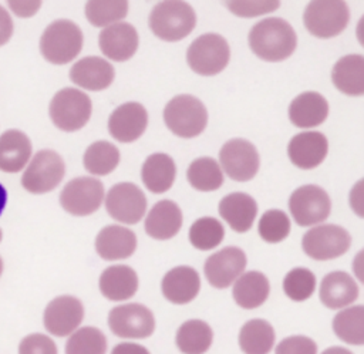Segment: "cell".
I'll return each instance as SVG.
<instances>
[{
	"label": "cell",
	"instance_id": "836d02e7",
	"mask_svg": "<svg viewBox=\"0 0 364 354\" xmlns=\"http://www.w3.org/2000/svg\"><path fill=\"white\" fill-rule=\"evenodd\" d=\"M186 179L193 189L200 192H212L222 186L223 172L216 159L210 156H200L189 163Z\"/></svg>",
	"mask_w": 364,
	"mask_h": 354
},
{
	"label": "cell",
	"instance_id": "8992f818",
	"mask_svg": "<svg viewBox=\"0 0 364 354\" xmlns=\"http://www.w3.org/2000/svg\"><path fill=\"white\" fill-rule=\"evenodd\" d=\"M230 60V47L225 37L216 33H206L195 38L186 50L189 68L203 77L222 73Z\"/></svg>",
	"mask_w": 364,
	"mask_h": 354
},
{
	"label": "cell",
	"instance_id": "cb8c5ba5",
	"mask_svg": "<svg viewBox=\"0 0 364 354\" xmlns=\"http://www.w3.org/2000/svg\"><path fill=\"white\" fill-rule=\"evenodd\" d=\"M218 210L232 230L245 233L253 226L257 215V203L247 193L233 192L222 198Z\"/></svg>",
	"mask_w": 364,
	"mask_h": 354
},
{
	"label": "cell",
	"instance_id": "44dd1931",
	"mask_svg": "<svg viewBox=\"0 0 364 354\" xmlns=\"http://www.w3.org/2000/svg\"><path fill=\"white\" fill-rule=\"evenodd\" d=\"M182 210L171 199L156 202L145 218V232L156 240H168L178 235L182 227Z\"/></svg>",
	"mask_w": 364,
	"mask_h": 354
},
{
	"label": "cell",
	"instance_id": "9c48e42d",
	"mask_svg": "<svg viewBox=\"0 0 364 354\" xmlns=\"http://www.w3.org/2000/svg\"><path fill=\"white\" fill-rule=\"evenodd\" d=\"M351 245L350 233L338 225H317L301 239L303 252L314 260H331L344 254Z\"/></svg>",
	"mask_w": 364,
	"mask_h": 354
},
{
	"label": "cell",
	"instance_id": "ab89813d",
	"mask_svg": "<svg viewBox=\"0 0 364 354\" xmlns=\"http://www.w3.org/2000/svg\"><path fill=\"white\" fill-rule=\"evenodd\" d=\"M283 290L290 300L304 301L316 290V276L306 267H294L284 276Z\"/></svg>",
	"mask_w": 364,
	"mask_h": 354
},
{
	"label": "cell",
	"instance_id": "d6986e66",
	"mask_svg": "<svg viewBox=\"0 0 364 354\" xmlns=\"http://www.w3.org/2000/svg\"><path fill=\"white\" fill-rule=\"evenodd\" d=\"M328 141L323 132L304 131L296 134L287 145L290 162L300 169H313L327 156Z\"/></svg>",
	"mask_w": 364,
	"mask_h": 354
},
{
	"label": "cell",
	"instance_id": "5bb4252c",
	"mask_svg": "<svg viewBox=\"0 0 364 354\" xmlns=\"http://www.w3.org/2000/svg\"><path fill=\"white\" fill-rule=\"evenodd\" d=\"M109 330L121 338H146L155 330L152 311L139 303L121 304L108 314Z\"/></svg>",
	"mask_w": 364,
	"mask_h": 354
},
{
	"label": "cell",
	"instance_id": "8d00e7d4",
	"mask_svg": "<svg viewBox=\"0 0 364 354\" xmlns=\"http://www.w3.org/2000/svg\"><path fill=\"white\" fill-rule=\"evenodd\" d=\"M128 14V1H101L92 0L85 3V17L94 27H108L119 23Z\"/></svg>",
	"mask_w": 364,
	"mask_h": 354
},
{
	"label": "cell",
	"instance_id": "d4e9b609",
	"mask_svg": "<svg viewBox=\"0 0 364 354\" xmlns=\"http://www.w3.org/2000/svg\"><path fill=\"white\" fill-rule=\"evenodd\" d=\"M318 296L327 309L338 310L357 300L358 286L348 273L336 270L323 277Z\"/></svg>",
	"mask_w": 364,
	"mask_h": 354
},
{
	"label": "cell",
	"instance_id": "1f68e13d",
	"mask_svg": "<svg viewBox=\"0 0 364 354\" xmlns=\"http://www.w3.org/2000/svg\"><path fill=\"white\" fill-rule=\"evenodd\" d=\"M273 326L262 318L246 321L239 331V347L245 354H267L274 344Z\"/></svg>",
	"mask_w": 364,
	"mask_h": 354
},
{
	"label": "cell",
	"instance_id": "7a4b0ae2",
	"mask_svg": "<svg viewBox=\"0 0 364 354\" xmlns=\"http://www.w3.org/2000/svg\"><path fill=\"white\" fill-rule=\"evenodd\" d=\"M148 24L158 38L175 43L193 31L196 26V14L186 1H159L151 10Z\"/></svg>",
	"mask_w": 364,
	"mask_h": 354
},
{
	"label": "cell",
	"instance_id": "d590c367",
	"mask_svg": "<svg viewBox=\"0 0 364 354\" xmlns=\"http://www.w3.org/2000/svg\"><path fill=\"white\" fill-rule=\"evenodd\" d=\"M333 330L347 344H364V307L358 304L338 311L333 318Z\"/></svg>",
	"mask_w": 364,
	"mask_h": 354
},
{
	"label": "cell",
	"instance_id": "f1b7e54d",
	"mask_svg": "<svg viewBox=\"0 0 364 354\" xmlns=\"http://www.w3.org/2000/svg\"><path fill=\"white\" fill-rule=\"evenodd\" d=\"M333 85L343 94L360 97L364 94V57L347 54L337 60L331 70Z\"/></svg>",
	"mask_w": 364,
	"mask_h": 354
},
{
	"label": "cell",
	"instance_id": "d6a6232c",
	"mask_svg": "<svg viewBox=\"0 0 364 354\" xmlns=\"http://www.w3.org/2000/svg\"><path fill=\"white\" fill-rule=\"evenodd\" d=\"M213 340L210 326L202 320H188L176 331L175 343L183 354H203L209 350Z\"/></svg>",
	"mask_w": 364,
	"mask_h": 354
},
{
	"label": "cell",
	"instance_id": "5b68a950",
	"mask_svg": "<svg viewBox=\"0 0 364 354\" xmlns=\"http://www.w3.org/2000/svg\"><path fill=\"white\" fill-rule=\"evenodd\" d=\"M92 104L90 97L78 88L65 87L54 94L48 105L51 122L64 132L81 129L90 119Z\"/></svg>",
	"mask_w": 364,
	"mask_h": 354
},
{
	"label": "cell",
	"instance_id": "f907efd6",
	"mask_svg": "<svg viewBox=\"0 0 364 354\" xmlns=\"http://www.w3.org/2000/svg\"><path fill=\"white\" fill-rule=\"evenodd\" d=\"M6 202H7V192H6V188L0 183V215L6 208Z\"/></svg>",
	"mask_w": 364,
	"mask_h": 354
},
{
	"label": "cell",
	"instance_id": "e575fe53",
	"mask_svg": "<svg viewBox=\"0 0 364 354\" xmlns=\"http://www.w3.org/2000/svg\"><path fill=\"white\" fill-rule=\"evenodd\" d=\"M119 163L118 148L108 141H95L84 152L82 165L87 172L97 176L111 173Z\"/></svg>",
	"mask_w": 364,
	"mask_h": 354
},
{
	"label": "cell",
	"instance_id": "7dc6e473",
	"mask_svg": "<svg viewBox=\"0 0 364 354\" xmlns=\"http://www.w3.org/2000/svg\"><path fill=\"white\" fill-rule=\"evenodd\" d=\"M364 195H363V179H360L350 192V206L351 209L360 216H364V210H363V205H364Z\"/></svg>",
	"mask_w": 364,
	"mask_h": 354
},
{
	"label": "cell",
	"instance_id": "ee69618b",
	"mask_svg": "<svg viewBox=\"0 0 364 354\" xmlns=\"http://www.w3.org/2000/svg\"><path fill=\"white\" fill-rule=\"evenodd\" d=\"M316 343L306 336H290L283 338L277 347L276 354H316Z\"/></svg>",
	"mask_w": 364,
	"mask_h": 354
},
{
	"label": "cell",
	"instance_id": "603a6c76",
	"mask_svg": "<svg viewBox=\"0 0 364 354\" xmlns=\"http://www.w3.org/2000/svg\"><path fill=\"white\" fill-rule=\"evenodd\" d=\"M200 279L191 266H176L165 273L161 290L164 297L173 304L191 303L199 293Z\"/></svg>",
	"mask_w": 364,
	"mask_h": 354
},
{
	"label": "cell",
	"instance_id": "3957f363",
	"mask_svg": "<svg viewBox=\"0 0 364 354\" xmlns=\"http://www.w3.org/2000/svg\"><path fill=\"white\" fill-rule=\"evenodd\" d=\"M82 41V31L74 21L67 18L54 20L40 37V53L48 63L64 65L80 54Z\"/></svg>",
	"mask_w": 364,
	"mask_h": 354
},
{
	"label": "cell",
	"instance_id": "60d3db41",
	"mask_svg": "<svg viewBox=\"0 0 364 354\" xmlns=\"http://www.w3.org/2000/svg\"><path fill=\"white\" fill-rule=\"evenodd\" d=\"M259 236L267 243H279L290 233V219L280 209L266 210L257 225Z\"/></svg>",
	"mask_w": 364,
	"mask_h": 354
},
{
	"label": "cell",
	"instance_id": "6da1fadb",
	"mask_svg": "<svg viewBox=\"0 0 364 354\" xmlns=\"http://www.w3.org/2000/svg\"><path fill=\"white\" fill-rule=\"evenodd\" d=\"M253 54L263 61L277 63L289 58L297 45L293 27L280 17H267L257 21L247 34Z\"/></svg>",
	"mask_w": 364,
	"mask_h": 354
},
{
	"label": "cell",
	"instance_id": "b9f144b4",
	"mask_svg": "<svg viewBox=\"0 0 364 354\" xmlns=\"http://www.w3.org/2000/svg\"><path fill=\"white\" fill-rule=\"evenodd\" d=\"M18 354H58L57 345L46 334L33 333L26 336L18 344Z\"/></svg>",
	"mask_w": 364,
	"mask_h": 354
},
{
	"label": "cell",
	"instance_id": "7402d4cb",
	"mask_svg": "<svg viewBox=\"0 0 364 354\" xmlns=\"http://www.w3.org/2000/svg\"><path fill=\"white\" fill-rule=\"evenodd\" d=\"M136 249L135 233L119 225L102 227L95 237V250L104 260H121L134 254Z\"/></svg>",
	"mask_w": 364,
	"mask_h": 354
},
{
	"label": "cell",
	"instance_id": "7bdbcfd3",
	"mask_svg": "<svg viewBox=\"0 0 364 354\" xmlns=\"http://www.w3.org/2000/svg\"><path fill=\"white\" fill-rule=\"evenodd\" d=\"M279 1H226L225 6L230 13L239 17H255L277 10Z\"/></svg>",
	"mask_w": 364,
	"mask_h": 354
},
{
	"label": "cell",
	"instance_id": "7c38bea8",
	"mask_svg": "<svg viewBox=\"0 0 364 354\" xmlns=\"http://www.w3.org/2000/svg\"><path fill=\"white\" fill-rule=\"evenodd\" d=\"M289 210L299 226H311L328 218L331 200L323 188L317 185H303L291 192Z\"/></svg>",
	"mask_w": 364,
	"mask_h": 354
},
{
	"label": "cell",
	"instance_id": "816d5d0a",
	"mask_svg": "<svg viewBox=\"0 0 364 354\" xmlns=\"http://www.w3.org/2000/svg\"><path fill=\"white\" fill-rule=\"evenodd\" d=\"M1 273H3V259L0 256V276H1Z\"/></svg>",
	"mask_w": 364,
	"mask_h": 354
},
{
	"label": "cell",
	"instance_id": "ffe728a7",
	"mask_svg": "<svg viewBox=\"0 0 364 354\" xmlns=\"http://www.w3.org/2000/svg\"><path fill=\"white\" fill-rule=\"evenodd\" d=\"M115 77L114 67L104 58L90 55L78 60L70 70V80L80 88L101 91L108 88Z\"/></svg>",
	"mask_w": 364,
	"mask_h": 354
},
{
	"label": "cell",
	"instance_id": "74e56055",
	"mask_svg": "<svg viewBox=\"0 0 364 354\" xmlns=\"http://www.w3.org/2000/svg\"><path fill=\"white\" fill-rule=\"evenodd\" d=\"M223 225L210 216L196 219L189 227V242L198 250H210L223 240Z\"/></svg>",
	"mask_w": 364,
	"mask_h": 354
},
{
	"label": "cell",
	"instance_id": "e0dca14e",
	"mask_svg": "<svg viewBox=\"0 0 364 354\" xmlns=\"http://www.w3.org/2000/svg\"><path fill=\"white\" fill-rule=\"evenodd\" d=\"M148 127V112L139 102H125L117 107L108 118V132L118 142L136 141Z\"/></svg>",
	"mask_w": 364,
	"mask_h": 354
},
{
	"label": "cell",
	"instance_id": "ac0fdd59",
	"mask_svg": "<svg viewBox=\"0 0 364 354\" xmlns=\"http://www.w3.org/2000/svg\"><path fill=\"white\" fill-rule=\"evenodd\" d=\"M138 31L136 28L125 21L115 23L102 28L98 36V45L101 53L112 61H127L138 50Z\"/></svg>",
	"mask_w": 364,
	"mask_h": 354
},
{
	"label": "cell",
	"instance_id": "bcb514c9",
	"mask_svg": "<svg viewBox=\"0 0 364 354\" xmlns=\"http://www.w3.org/2000/svg\"><path fill=\"white\" fill-rule=\"evenodd\" d=\"M14 24L9 11L0 6V47L4 45L13 36Z\"/></svg>",
	"mask_w": 364,
	"mask_h": 354
},
{
	"label": "cell",
	"instance_id": "f35d334b",
	"mask_svg": "<svg viewBox=\"0 0 364 354\" xmlns=\"http://www.w3.org/2000/svg\"><path fill=\"white\" fill-rule=\"evenodd\" d=\"M107 338L97 327H81L75 330L65 343V354H105Z\"/></svg>",
	"mask_w": 364,
	"mask_h": 354
},
{
	"label": "cell",
	"instance_id": "c3c4849f",
	"mask_svg": "<svg viewBox=\"0 0 364 354\" xmlns=\"http://www.w3.org/2000/svg\"><path fill=\"white\" fill-rule=\"evenodd\" d=\"M111 354H151L144 345L136 343H119L117 344Z\"/></svg>",
	"mask_w": 364,
	"mask_h": 354
},
{
	"label": "cell",
	"instance_id": "8fae6325",
	"mask_svg": "<svg viewBox=\"0 0 364 354\" xmlns=\"http://www.w3.org/2000/svg\"><path fill=\"white\" fill-rule=\"evenodd\" d=\"M219 166L233 181L246 182L256 176L260 158L255 145L243 138L226 141L219 151Z\"/></svg>",
	"mask_w": 364,
	"mask_h": 354
},
{
	"label": "cell",
	"instance_id": "f546056e",
	"mask_svg": "<svg viewBox=\"0 0 364 354\" xmlns=\"http://www.w3.org/2000/svg\"><path fill=\"white\" fill-rule=\"evenodd\" d=\"M176 176L175 161L164 152L149 155L141 168V179L152 193H164L173 185Z\"/></svg>",
	"mask_w": 364,
	"mask_h": 354
},
{
	"label": "cell",
	"instance_id": "4fadbf2b",
	"mask_svg": "<svg viewBox=\"0 0 364 354\" xmlns=\"http://www.w3.org/2000/svg\"><path fill=\"white\" fill-rule=\"evenodd\" d=\"M105 209L114 220L124 225H135L146 212V196L135 183L119 182L108 191Z\"/></svg>",
	"mask_w": 364,
	"mask_h": 354
},
{
	"label": "cell",
	"instance_id": "4dcf8cb0",
	"mask_svg": "<svg viewBox=\"0 0 364 354\" xmlns=\"http://www.w3.org/2000/svg\"><path fill=\"white\" fill-rule=\"evenodd\" d=\"M270 293L267 277L257 270L242 273L233 283V299L242 309L252 310L262 306Z\"/></svg>",
	"mask_w": 364,
	"mask_h": 354
},
{
	"label": "cell",
	"instance_id": "681fc988",
	"mask_svg": "<svg viewBox=\"0 0 364 354\" xmlns=\"http://www.w3.org/2000/svg\"><path fill=\"white\" fill-rule=\"evenodd\" d=\"M321 354H353V353L344 347H330V348H326Z\"/></svg>",
	"mask_w": 364,
	"mask_h": 354
},
{
	"label": "cell",
	"instance_id": "484cf974",
	"mask_svg": "<svg viewBox=\"0 0 364 354\" xmlns=\"http://www.w3.org/2000/svg\"><path fill=\"white\" fill-rule=\"evenodd\" d=\"M328 115L327 100L316 92L299 94L289 105V119L297 128H314L326 121Z\"/></svg>",
	"mask_w": 364,
	"mask_h": 354
},
{
	"label": "cell",
	"instance_id": "2e32d148",
	"mask_svg": "<svg viewBox=\"0 0 364 354\" xmlns=\"http://www.w3.org/2000/svg\"><path fill=\"white\" fill-rule=\"evenodd\" d=\"M246 254L236 246H228L210 254L205 264V277L210 286L226 289L243 273L246 267Z\"/></svg>",
	"mask_w": 364,
	"mask_h": 354
},
{
	"label": "cell",
	"instance_id": "9a60e30c",
	"mask_svg": "<svg viewBox=\"0 0 364 354\" xmlns=\"http://www.w3.org/2000/svg\"><path fill=\"white\" fill-rule=\"evenodd\" d=\"M84 318L82 303L74 296H58L44 309L43 323L46 330L55 337L73 334Z\"/></svg>",
	"mask_w": 364,
	"mask_h": 354
},
{
	"label": "cell",
	"instance_id": "4316f807",
	"mask_svg": "<svg viewBox=\"0 0 364 354\" xmlns=\"http://www.w3.org/2000/svg\"><path fill=\"white\" fill-rule=\"evenodd\" d=\"M31 141L20 129H7L0 135V171L17 173L31 158Z\"/></svg>",
	"mask_w": 364,
	"mask_h": 354
},
{
	"label": "cell",
	"instance_id": "f5cc1de1",
	"mask_svg": "<svg viewBox=\"0 0 364 354\" xmlns=\"http://www.w3.org/2000/svg\"><path fill=\"white\" fill-rule=\"evenodd\" d=\"M1 237H3V232H1V229H0V242H1Z\"/></svg>",
	"mask_w": 364,
	"mask_h": 354
},
{
	"label": "cell",
	"instance_id": "30bf717a",
	"mask_svg": "<svg viewBox=\"0 0 364 354\" xmlns=\"http://www.w3.org/2000/svg\"><path fill=\"white\" fill-rule=\"evenodd\" d=\"M104 185L91 176H78L65 183L60 193L61 208L73 216H88L100 209Z\"/></svg>",
	"mask_w": 364,
	"mask_h": 354
},
{
	"label": "cell",
	"instance_id": "ba28073f",
	"mask_svg": "<svg viewBox=\"0 0 364 354\" xmlns=\"http://www.w3.org/2000/svg\"><path fill=\"white\" fill-rule=\"evenodd\" d=\"M65 165L60 154L53 149H41L31 158L21 176V186L34 195L55 189L63 181Z\"/></svg>",
	"mask_w": 364,
	"mask_h": 354
},
{
	"label": "cell",
	"instance_id": "f6af8a7d",
	"mask_svg": "<svg viewBox=\"0 0 364 354\" xmlns=\"http://www.w3.org/2000/svg\"><path fill=\"white\" fill-rule=\"evenodd\" d=\"M10 10L23 18L34 16L41 7V1H9Z\"/></svg>",
	"mask_w": 364,
	"mask_h": 354
},
{
	"label": "cell",
	"instance_id": "52a82bcc",
	"mask_svg": "<svg viewBox=\"0 0 364 354\" xmlns=\"http://www.w3.org/2000/svg\"><path fill=\"white\" fill-rule=\"evenodd\" d=\"M350 20L346 1L341 0H314L310 1L303 13L306 30L318 38H331L344 31Z\"/></svg>",
	"mask_w": 364,
	"mask_h": 354
},
{
	"label": "cell",
	"instance_id": "277c9868",
	"mask_svg": "<svg viewBox=\"0 0 364 354\" xmlns=\"http://www.w3.org/2000/svg\"><path fill=\"white\" fill-rule=\"evenodd\" d=\"M164 122L176 136L195 138L206 128L208 111L199 98L191 94H179L166 102Z\"/></svg>",
	"mask_w": 364,
	"mask_h": 354
},
{
	"label": "cell",
	"instance_id": "83f0119b",
	"mask_svg": "<svg viewBox=\"0 0 364 354\" xmlns=\"http://www.w3.org/2000/svg\"><path fill=\"white\" fill-rule=\"evenodd\" d=\"M101 294L112 301L131 299L138 290V276L135 270L127 264H114L107 267L100 276Z\"/></svg>",
	"mask_w": 364,
	"mask_h": 354
}]
</instances>
